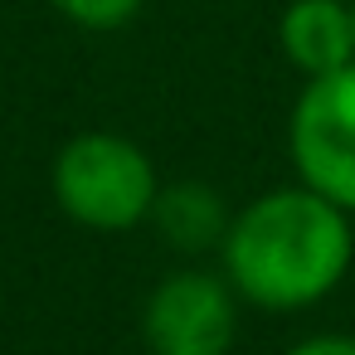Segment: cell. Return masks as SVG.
Instances as JSON below:
<instances>
[{
    "label": "cell",
    "instance_id": "3957f363",
    "mask_svg": "<svg viewBox=\"0 0 355 355\" xmlns=\"http://www.w3.org/2000/svg\"><path fill=\"white\" fill-rule=\"evenodd\" d=\"M287 156L302 185L355 214V64L306 78L287 117Z\"/></svg>",
    "mask_w": 355,
    "mask_h": 355
},
{
    "label": "cell",
    "instance_id": "7a4b0ae2",
    "mask_svg": "<svg viewBox=\"0 0 355 355\" xmlns=\"http://www.w3.org/2000/svg\"><path fill=\"white\" fill-rule=\"evenodd\" d=\"M49 190H54V205L73 224L93 229V234H127L151 219L161 175L132 137L78 132L73 141L59 146Z\"/></svg>",
    "mask_w": 355,
    "mask_h": 355
},
{
    "label": "cell",
    "instance_id": "9c48e42d",
    "mask_svg": "<svg viewBox=\"0 0 355 355\" xmlns=\"http://www.w3.org/2000/svg\"><path fill=\"white\" fill-rule=\"evenodd\" d=\"M350 15H355V0H350Z\"/></svg>",
    "mask_w": 355,
    "mask_h": 355
},
{
    "label": "cell",
    "instance_id": "277c9868",
    "mask_svg": "<svg viewBox=\"0 0 355 355\" xmlns=\"http://www.w3.org/2000/svg\"><path fill=\"white\" fill-rule=\"evenodd\" d=\"M239 292L224 272L175 268L141 306V340L151 355H229L239 336Z\"/></svg>",
    "mask_w": 355,
    "mask_h": 355
},
{
    "label": "cell",
    "instance_id": "52a82bcc",
    "mask_svg": "<svg viewBox=\"0 0 355 355\" xmlns=\"http://www.w3.org/2000/svg\"><path fill=\"white\" fill-rule=\"evenodd\" d=\"M49 6L78 25V30H93V35H112V30H127L146 0H49Z\"/></svg>",
    "mask_w": 355,
    "mask_h": 355
},
{
    "label": "cell",
    "instance_id": "6da1fadb",
    "mask_svg": "<svg viewBox=\"0 0 355 355\" xmlns=\"http://www.w3.org/2000/svg\"><path fill=\"white\" fill-rule=\"evenodd\" d=\"M350 214L302 180L248 200L219 243V272L263 311H302L326 302L350 272Z\"/></svg>",
    "mask_w": 355,
    "mask_h": 355
},
{
    "label": "cell",
    "instance_id": "5b68a950",
    "mask_svg": "<svg viewBox=\"0 0 355 355\" xmlns=\"http://www.w3.org/2000/svg\"><path fill=\"white\" fill-rule=\"evenodd\" d=\"M277 40H282L287 64L302 78H321V73L355 64L350 0H292L277 20Z\"/></svg>",
    "mask_w": 355,
    "mask_h": 355
},
{
    "label": "cell",
    "instance_id": "8992f818",
    "mask_svg": "<svg viewBox=\"0 0 355 355\" xmlns=\"http://www.w3.org/2000/svg\"><path fill=\"white\" fill-rule=\"evenodd\" d=\"M229 205L214 185L205 180H175V185H161L156 205H151V224L161 229V239L175 248V253H205V248H219L224 234H229Z\"/></svg>",
    "mask_w": 355,
    "mask_h": 355
},
{
    "label": "cell",
    "instance_id": "ba28073f",
    "mask_svg": "<svg viewBox=\"0 0 355 355\" xmlns=\"http://www.w3.org/2000/svg\"><path fill=\"white\" fill-rule=\"evenodd\" d=\"M287 355H355V336H336V331L306 336V340H297Z\"/></svg>",
    "mask_w": 355,
    "mask_h": 355
}]
</instances>
